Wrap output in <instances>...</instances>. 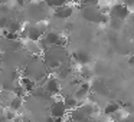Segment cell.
Instances as JSON below:
<instances>
[{
    "mask_svg": "<svg viewBox=\"0 0 134 122\" xmlns=\"http://www.w3.org/2000/svg\"><path fill=\"white\" fill-rule=\"evenodd\" d=\"M110 13H111V16H113L114 19L124 20V19H127L128 16H130V9H128L124 3H115L113 7H111Z\"/></svg>",
    "mask_w": 134,
    "mask_h": 122,
    "instance_id": "obj_1",
    "label": "cell"
},
{
    "mask_svg": "<svg viewBox=\"0 0 134 122\" xmlns=\"http://www.w3.org/2000/svg\"><path fill=\"white\" fill-rule=\"evenodd\" d=\"M66 105H65L64 101H56L52 103V106H51V118L53 119H64L65 113H66Z\"/></svg>",
    "mask_w": 134,
    "mask_h": 122,
    "instance_id": "obj_2",
    "label": "cell"
},
{
    "mask_svg": "<svg viewBox=\"0 0 134 122\" xmlns=\"http://www.w3.org/2000/svg\"><path fill=\"white\" fill-rule=\"evenodd\" d=\"M45 92L48 93V95H58L59 90H61V86H59V82L56 78H48V82L45 83L43 86Z\"/></svg>",
    "mask_w": 134,
    "mask_h": 122,
    "instance_id": "obj_3",
    "label": "cell"
},
{
    "mask_svg": "<svg viewBox=\"0 0 134 122\" xmlns=\"http://www.w3.org/2000/svg\"><path fill=\"white\" fill-rule=\"evenodd\" d=\"M91 92L95 95H105V93H108V88L105 86L102 81H94L91 83Z\"/></svg>",
    "mask_w": 134,
    "mask_h": 122,
    "instance_id": "obj_4",
    "label": "cell"
},
{
    "mask_svg": "<svg viewBox=\"0 0 134 122\" xmlns=\"http://www.w3.org/2000/svg\"><path fill=\"white\" fill-rule=\"evenodd\" d=\"M72 12H74L72 7L68 6V4H65V6H61V7H58V9H55L53 15H55L56 17H59V19H68V17H71Z\"/></svg>",
    "mask_w": 134,
    "mask_h": 122,
    "instance_id": "obj_5",
    "label": "cell"
},
{
    "mask_svg": "<svg viewBox=\"0 0 134 122\" xmlns=\"http://www.w3.org/2000/svg\"><path fill=\"white\" fill-rule=\"evenodd\" d=\"M20 86L23 88L25 90H26L27 93H32L33 90L36 89V83H35V81L33 79H30V78H22L20 79Z\"/></svg>",
    "mask_w": 134,
    "mask_h": 122,
    "instance_id": "obj_6",
    "label": "cell"
},
{
    "mask_svg": "<svg viewBox=\"0 0 134 122\" xmlns=\"http://www.w3.org/2000/svg\"><path fill=\"white\" fill-rule=\"evenodd\" d=\"M64 102H65V105H66V109L68 111H75L76 108H79L81 106V103H79V101L75 98L74 95H69V96H66V98L64 99Z\"/></svg>",
    "mask_w": 134,
    "mask_h": 122,
    "instance_id": "obj_7",
    "label": "cell"
},
{
    "mask_svg": "<svg viewBox=\"0 0 134 122\" xmlns=\"http://www.w3.org/2000/svg\"><path fill=\"white\" fill-rule=\"evenodd\" d=\"M72 58H74V60H76L81 66H87L88 63H90V55L88 53H85V52H79V53H74L72 55Z\"/></svg>",
    "mask_w": 134,
    "mask_h": 122,
    "instance_id": "obj_8",
    "label": "cell"
},
{
    "mask_svg": "<svg viewBox=\"0 0 134 122\" xmlns=\"http://www.w3.org/2000/svg\"><path fill=\"white\" fill-rule=\"evenodd\" d=\"M22 106H23V99L18 98V96H13V99L9 103V109L13 111V112H18V111L22 109Z\"/></svg>",
    "mask_w": 134,
    "mask_h": 122,
    "instance_id": "obj_9",
    "label": "cell"
},
{
    "mask_svg": "<svg viewBox=\"0 0 134 122\" xmlns=\"http://www.w3.org/2000/svg\"><path fill=\"white\" fill-rule=\"evenodd\" d=\"M118 111H120V103H117V102H110V103L105 106L104 113L113 116V115H115V113H118Z\"/></svg>",
    "mask_w": 134,
    "mask_h": 122,
    "instance_id": "obj_10",
    "label": "cell"
},
{
    "mask_svg": "<svg viewBox=\"0 0 134 122\" xmlns=\"http://www.w3.org/2000/svg\"><path fill=\"white\" fill-rule=\"evenodd\" d=\"M79 76H81L82 81H90V79L92 78V70L88 66H81V69H79Z\"/></svg>",
    "mask_w": 134,
    "mask_h": 122,
    "instance_id": "obj_11",
    "label": "cell"
},
{
    "mask_svg": "<svg viewBox=\"0 0 134 122\" xmlns=\"http://www.w3.org/2000/svg\"><path fill=\"white\" fill-rule=\"evenodd\" d=\"M22 29H23V26H22L20 22H18V20H12V22H10V25H9V27H7V32L18 33V35H19V32H20Z\"/></svg>",
    "mask_w": 134,
    "mask_h": 122,
    "instance_id": "obj_12",
    "label": "cell"
},
{
    "mask_svg": "<svg viewBox=\"0 0 134 122\" xmlns=\"http://www.w3.org/2000/svg\"><path fill=\"white\" fill-rule=\"evenodd\" d=\"M10 19L7 17V16H0V29H6L7 30V27H9V25H10Z\"/></svg>",
    "mask_w": 134,
    "mask_h": 122,
    "instance_id": "obj_13",
    "label": "cell"
},
{
    "mask_svg": "<svg viewBox=\"0 0 134 122\" xmlns=\"http://www.w3.org/2000/svg\"><path fill=\"white\" fill-rule=\"evenodd\" d=\"M110 26L113 27L114 30H120L122 27V20H118V19H111L110 20Z\"/></svg>",
    "mask_w": 134,
    "mask_h": 122,
    "instance_id": "obj_14",
    "label": "cell"
},
{
    "mask_svg": "<svg viewBox=\"0 0 134 122\" xmlns=\"http://www.w3.org/2000/svg\"><path fill=\"white\" fill-rule=\"evenodd\" d=\"M13 93H15V96H18V98H23V95H25V93H27V92L20 86V85H19V86L13 88Z\"/></svg>",
    "mask_w": 134,
    "mask_h": 122,
    "instance_id": "obj_15",
    "label": "cell"
},
{
    "mask_svg": "<svg viewBox=\"0 0 134 122\" xmlns=\"http://www.w3.org/2000/svg\"><path fill=\"white\" fill-rule=\"evenodd\" d=\"M124 109L125 111H127V112H134V106H133V105H131V103H125L124 105Z\"/></svg>",
    "mask_w": 134,
    "mask_h": 122,
    "instance_id": "obj_16",
    "label": "cell"
},
{
    "mask_svg": "<svg viewBox=\"0 0 134 122\" xmlns=\"http://www.w3.org/2000/svg\"><path fill=\"white\" fill-rule=\"evenodd\" d=\"M128 63H130V65H134V56H130V59H128Z\"/></svg>",
    "mask_w": 134,
    "mask_h": 122,
    "instance_id": "obj_17",
    "label": "cell"
},
{
    "mask_svg": "<svg viewBox=\"0 0 134 122\" xmlns=\"http://www.w3.org/2000/svg\"><path fill=\"white\" fill-rule=\"evenodd\" d=\"M2 105H3V103H2V101H0V106H2Z\"/></svg>",
    "mask_w": 134,
    "mask_h": 122,
    "instance_id": "obj_18",
    "label": "cell"
}]
</instances>
